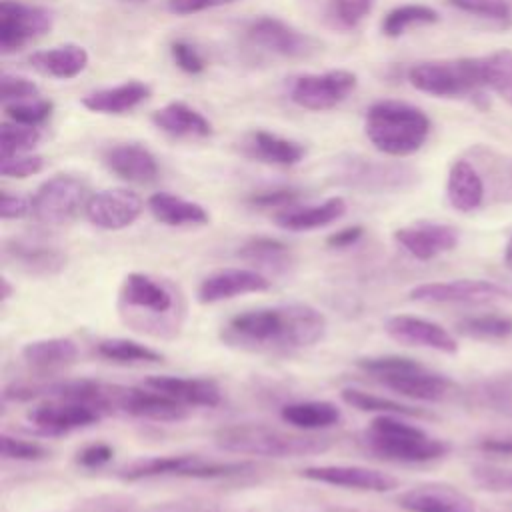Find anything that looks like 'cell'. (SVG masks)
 Segmentation results:
<instances>
[{"instance_id":"obj_53","label":"cell","mask_w":512,"mask_h":512,"mask_svg":"<svg viewBox=\"0 0 512 512\" xmlns=\"http://www.w3.org/2000/svg\"><path fill=\"white\" fill-rule=\"evenodd\" d=\"M238 0H168V10L176 16H188L196 12H204L210 8H220L234 4Z\"/></svg>"},{"instance_id":"obj_10","label":"cell","mask_w":512,"mask_h":512,"mask_svg":"<svg viewBox=\"0 0 512 512\" xmlns=\"http://www.w3.org/2000/svg\"><path fill=\"white\" fill-rule=\"evenodd\" d=\"M244 34L254 48L278 58H308L320 50V44L312 36L276 16L252 18Z\"/></svg>"},{"instance_id":"obj_46","label":"cell","mask_w":512,"mask_h":512,"mask_svg":"<svg viewBox=\"0 0 512 512\" xmlns=\"http://www.w3.org/2000/svg\"><path fill=\"white\" fill-rule=\"evenodd\" d=\"M2 444V458L4 460H16V462H38L48 456V448L42 446L40 442L32 440H22L10 434H2L0 438Z\"/></svg>"},{"instance_id":"obj_25","label":"cell","mask_w":512,"mask_h":512,"mask_svg":"<svg viewBox=\"0 0 512 512\" xmlns=\"http://www.w3.org/2000/svg\"><path fill=\"white\" fill-rule=\"evenodd\" d=\"M346 200L340 196L326 198L320 204H306V206H290L274 214V222L278 228L288 232H310L324 226L334 224L346 214Z\"/></svg>"},{"instance_id":"obj_18","label":"cell","mask_w":512,"mask_h":512,"mask_svg":"<svg viewBox=\"0 0 512 512\" xmlns=\"http://www.w3.org/2000/svg\"><path fill=\"white\" fill-rule=\"evenodd\" d=\"M384 332L406 346H418V348H428L436 350L442 354H456L458 352V340L456 336L444 328L442 324L422 318V316H412V314H394L386 318L384 322Z\"/></svg>"},{"instance_id":"obj_19","label":"cell","mask_w":512,"mask_h":512,"mask_svg":"<svg viewBox=\"0 0 512 512\" xmlns=\"http://www.w3.org/2000/svg\"><path fill=\"white\" fill-rule=\"evenodd\" d=\"M458 228L446 222L416 220L394 232V240L416 260L428 262L456 248Z\"/></svg>"},{"instance_id":"obj_32","label":"cell","mask_w":512,"mask_h":512,"mask_svg":"<svg viewBox=\"0 0 512 512\" xmlns=\"http://www.w3.org/2000/svg\"><path fill=\"white\" fill-rule=\"evenodd\" d=\"M148 210L166 226H204L210 222V214L202 204L170 192L152 194L148 198Z\"/></svg>"},{"instance_id":"obj_2","label":"cell","mask_w":512,"mask_h":512,"mask_svg":"<svg viewBox=\"0 0 512 512\" xmlns=\"http://www.w3.org/2000/svg\"><path fill=\"white\" fill-rule=\"evenodd\" d=\"M216 444L232 454L262 458H302L324 454L332 438L304 430H282L268 424H232L214 434Z\"/></svg>"},{"instance_id":"obj_51","label":"cell","mask_w":512,"mask_h":512,"mask_svg":"<svg viewBox=\"0 0 512 512\" xmlns=\"http://www.w3.org/2000/svg\"><path fill=\"white\" fill-rule=\"evenodd\" d=\"M114 456V448L106 442H92V444H86L78 454H76V462L82 466V468H88V470H94V468H102L106 466Z\"/></svg>"},{"instance_id":"obj_26","label":"cell","mask_w":512,"mask_h":512,"mask_svg":"<svg viewBox=\"0 0 512 512\" xmlns=\"http://www.w3.org/2000/svg\"><path fill=\"white\" fill-rule=\"evenodd\" d=\"M120 300L130 308L146 310L150 314H166L174 308L172 292L160 280L144 272H130L124 276Z\"/></svg>"},{"instance_id":"obj_58","label":"cell","mask_w":512,"mask_h":512,"mask_svg":"<svg viewBox=\"0 0 512 512\" xmlns=\"http://www.w3.org/2000/svg\"><path fill=\"white\" fill-rule=\"evenodd\" d=\"M122 2H128V4H142V2H146V0H122Z\"/></svg>"},{"instance_id":"obj_6","label":"cell","mask_w":512,"mask_h":512,"mask_svg":"<svg viewBox=\"0 0 512 512\" xmlns=\"http://www.w3.org/2000/svg\"><path fill=\"white\" fill-rule=\"evenodd\" d=\"M256 470L254 462L248 460H208L198 454H166L134 460L120 470V478L134 482L158 476L194 478V480H218L236 478Z\"/></svg>"},{"instance_id":"obj_29","label":"cell","mask_w":512,"mask_h":512,"mask_svg":"<svg viewBox=\"0 0 512 512\" xmlns=\"http://www.w3.org/2000/svg\"><path fill=\"white\" fill-rule=\"evenodd\" d=\"M150 86L140 80H128L118 86L100 88L82 98V106L98 114H126L150 96Z\"/></svg>"},{"instance_id":"obj_41","label":"cell","mask_w":512,"mask_h":512,"mask_svg":"<svg viewBox=\"0 0 512 512\" xmlns=\"http://www.w3.org/2000/svg\"><path fill=\"white\" fill-rule=\"evenodd\" d=\"M40 142L38 126H26L18 122H4L0 126V160L18 154H28Z\"/></svg>"},{"instance_id":"obj_16","label":"cell","mask_w":512,"mask_h":512,"mask_svg":"<svg viewBox=\"0 0 512 512\" xmlns=\"http://www.w3.org/2000/svg\"><path fill=\"white\" fill-rule=\"evenodd\" d=\"M144 202L130 188H106L88 196L84 214L90 224L102 230H122L142 214Z\"/></svg>"},{"instance_id":"obj_27","label":"cell","mask_w":512,"mask_h":512,"mask_svg":"<svg viewBox=\"0 0 512 512\" xmlns=\"http://www.w3.org/2000/svg\"><path fill=\"white\" fill-rule=\"evenodd\" d=\"M484 180L478 168L466 160L458 158L452 162L446 178V196L454 210L458 212H474L484 202Z\"/></svg>"},{"instance_id":"obj_13","label":"cell","mask_w":512,"mask_h":512,"mask_svg":"<svg viewBox=\"0 0 512 512\" xmlns=\"http://www.w3.org/2000/svg\"><path fill=\"white\" fill-rule=\"evenodd\" d=\"M54 26V12L18 0L0 2V52L12 54L38 40Z\"/></svg>"},{"instance_id":"obj_23","label":"cell","mask_w":512,"mask_h":512,"mask_svg":"<svg viewBox=\"0 0 512 512\" xmlns=\"http://www.w3.org/2000/svg\"><path fill=\"white\" fill-rule=\"evenodd\" d=\"M142 384L182 402L188 408L192 406L214 408L222 402V390L212 378L156 374V376H148Z\"/></svg>"},{"instance_id":"obj_39","label":"cell","mask_w":512,"mask_h":512,"mask_svg":"<svg viewBox=\"0 0 512 512\" xmlns=\"http://www.w3.org/2000/svg\"><path fill=\"white\" fill-rule=\"evenodd\" d=\"M480 58L484 88H490L512 106V50L502 48Z\"/></svg>"},{"instance_id":"obj_47","label":"cell","mask_w":512,"mask_h":512,"mask_svg":"<svg viewBox=\"0 0 512 512\" xmlns=\"http://www.w3.org/2000/svg\"><path fill=\"white\" fill-rule=\"evenodd\" d=\"M300 190L292 188V186H278V188H266V190H258L248 198V204L260 210H268V208H276L286 210L290 206L296 204V200L300 198Z\"/></svg>"},{"instance_id":"obj_30","label":"cell","mask_w":512,"mask_h":512,"mask_svg":"<svg viewBox=\"0 0 512 512\" xmlns=\"http://www.w3.org/2000/svg\"><path fill=\"white\" fill-rule=\"evenodd\" d=\"M244 152L250 158H256L266 164L294 166L304 158L306 148L300 142L278 136L274 132L254 130L244 140Z\"/></svg>"},{"instance_id":"obj_42","label":"cell","mask_w":512,"mask_h":512,"mask_svg":"<svg viewBox=\"0 0 512 512\" xmlns=\"http://www.w3.org/2000/svg\"><path fill=\"white\" fill-rule=\"evenodd\" d=\"M4 112L12 122L26 126H42L54 112V104L44 98H30L22 102L4 104Z\"/></svg>"},{"instance_id":"obj_3","label":"cell","mask_w":512,"mask_h":512,"mask_svg":"<svg viewBox=\"0 0 512 512\" xmlns=\"http://www.w3.org/2000/svg\"><path fill=\"white\" fill-rule=\"evenodd\" d=\"M432 130V122L424 110L400 100H378L364 116V134L370 144L394 158L418 152Z\"/></svg>"},{"instance_id":"obj_5","label":"cell","mask_w":512,"mask_h":512,"mask_svg":"<svg viewBox=\"0 0 512 512\" xmlns=\"http://www.w3.org/2000/svg\"><path fill=\"white\" fill-rule=\"evenodd\" d=\"M356 366L362 372L370 374L384 388L412 400L442 402L456 392V384L448 376L424 366L422 362L410 356H366L358 358Z\"/></svg>"},{"instance_id":"obj_7","label":"cell","mask_w":512,"mask_h":512,"mask_svg":"<svg viewBox=\"0 0 512 512\" xmlns=\"http://www.w3.org/2000/svg\"><path fill=\"white\" fill-rule=\"evenodd\" d=\"M408 82L436 98H462L484 88L482 58L426 60L408 68Z\"/></svg>"},{"instance_id":"obj_31","label":"cell","mask_w":512,"mask_h":512,"mask_svg":"<svg viewBox=\"0 0 512 512\" xmlns=\"http://www.w3.org/2000/svg\"><path fill=\"white\" fill-rule=\"evenodd\" d=\"M28 62L40 74L68 80L78 76L88 66V52L80 44H60L48 50L32 52Z\"/></svg>"},{"instance_id":"obj_38","label":"cell","mask_w":512,"mask_h":512,"mask_svg":"<svg viewBox=\"0 0 512 512\" xmlns=\"http://www.w3.org/2000/svg\"><path fill=\"white\" fill-rule=\"evenodd\" d=\"M340 398L344 400V404L360 410V412H372V414H396V416H410V418H428L430 414L424 412L422 408H414L408 404H402L398 400L380 396V394H372L360 388H344L340 392Z\"/></svg>"},{"instance_id":"obj_4","label":"cell","mask_w":512,"mask_h":512,"mask_svg":"<svg viewBox=\"0 0 512 512\" xmlns=\"http://www.w3.org/2000/svg\"><path fill=\"white\" fill-rule=\"evenodd\" d=\"M364 444L376 456L400 464H424L450 452V444L396 414H376L364 430Z\"/></svg>"},{"instance_id":"obj_49","label":"cell","mask_w":512,"mask_h":512,"mask_svg":"<svg viewBox=\"0 0 512 512\" xmlns=\"http://www.w3.org/2000/svg\"><path fill=\"white\" fill-rule=\"evenodd\" d=\"M44 168V158L40 154H18L0 160V174L4 178H28Z\"/></svg>"},{"instance_id":"obj_22","label":"cell","mask_w":512,"mask_h":512,"mask_svg":"<svg viewBox=\"0 0 512 512\" xmlns=\"http://www.w3.org/2000/svg\"><path fill=\"white\" fill-rule=\"evenodd\" d=\"M190 408L182 402L152 390L148 386L128 388L124 386L120 396V412L130 414L134 418L154 420V422H180L188 418Z\"/></svg>"},{"instance_id":"obj_28","label":"cell","mask_w":512,"mask_h":512,"mask_svg":"<svg viewBox=\"0 0 512 512\" xmlns=\"http://www.w3.org/2000/svg\"><path fill=\"white\" fill-rule=\"evenodd\" d=\"M152 122L158 130L174 138H206L214 132L212 122L202 112L180 100L158 108L152 114Z\"/></svg>"},{"instance_id":"obj_52","label":"cell","mask_w":512,"mask_h":512,"mask_svg":"<svg viewBox=\"0 0 512 512\" xmlns=\"http://www.w3.org/2000/svg\"><path fill=\"white\" fill-rule=\"evenodd\" d=\"M0 214L4 220H18L32 214V198H24L20 194L2 192L0 194Z\"/></svg>"},{"instance_id":"obj_35","label":"cell","mask_w":512,"mask_h":512,"mask_svg":"<svg viewBox=\"0 0 512 512\" xmlns=\"http://www.w3.org/2000/svg\"><path fill=\"white\" fill-rule=\"evenodd\" d=\"M238 256L242 260H246L248 264L258 266L256 270L268 268V270L280 272V270H286L292 262L288 244H284L282 240L272 238V236H254V238L246 240L238 248Z\"/></svg>"},{"instance_id":"obj_40","label":"cell","mask_w":512,"mask_h":512,"mask_svg":"<svg viewBox=\"0 0 512 512\" xmlns=\"http://www.w3.org/2000/svg\"><path fill=\"white\" fill-rule=\"evenodd\" d=\"M438 20H440L438 12L430 6H426V4H402V6L392 8L384 16V20L380 24V30L388 38H398L412 26L434 24Z\"/></svg>"},{"instance_id":"obj_1","label":"cell","mask_w":512,"mask_h":512,"mask_svg":"<svg viewBox=\"0 0 512 512\" xmlns=\"http://www.w3.org/2000/svg\"><path fill=\"white\" fill-rule=\"evenodd\" d=\"M326 316L306 302H288L244 310L226 320L220 338L238 348L284 352L308 348L326 334Z\"/></svg>"},{"instance_id":"obj_43","label":"cell","mask_w":512,"mask_h":512,"mask_svg":"<svg viewBox=\"0 0 512 512\" xmlns=\"http://www.w3.org/2000/svg\"><path fill=\"white\" fill-rule=\"evenodd\" d=\"M470 478L482 490L496 492V494H512V470L510 468L480 462L470 468Z\"/></svg>"},{"instance_id":"obj_17","label":"cell","mask_w":512,"mask_h":512,"mask_svg":"<svg viewBox=\"0 0 512 512\" xmlns=\"http://www.w3.org/2000/svg\"><path fill=\"white\" fill-rule=\"evenodd\" d=\"M270 278L256 268H220L204 276L196 288L200 304H216L244 294H258L270 290Z\"/></svg>"},{"instance_id":"obj_11","label":"cell","mask_w":512,"mask_h":512,"mask_svg":"<svg viewBox=\"0 0 512 512\" xmlns=\"http://www.w3.org/2000/svg\"><path fill=\"white\" fill-rule=\"evenodd\" d=\"M408 298L422 304H486L512 298V290L494 280L456 278L418 284L410 290Z\"/></svg>"},{"instance_id":"obj_50","label":"cell","mask_w":512,"mask_h":512,"mask_svg":"<svg viewBox=\"0 0 512 512\" xmlns=\"http://www.w3.org/2000/svg\"><path fill=\"white\" fill-rule=\"evenodd\" d=\"M170 56L176 66L188 74H200L206 68V60L198 52V48L186 40H174L170 44Z\"/></svg>"},{"instance_id":"obj_14","label":"cell","mask_w":512,"mask_h":512,"mask_svg":"<svg viewBox=\"0 0 512 512\" xmlns=\"http://www.w3.org/2000/svg\"><path fill=\"white\" fill-rule=\"evenodd\" d=\"M102 416L104 412H100L96 406L72 398H46L32 406L26 414L28 422L48 436H60L92 426Z\"/></svg>"},{"instance_id":"obj_45","label":"cell","mask_w":512,"mask_h":512,"mask_svg":"<svg viewBox=\"0 0 512 512\" xmlns=\"http://www.w3.org/2000/svg\"><path fill=\"white\" fill-rule=\"evenodd\" d=\"M374 0H330V16L344 30L356 28L372 10Z\"/></svg>"},{"instance_id":"obj_34","label":"cell","mask_w":512,"mask_h":512,"mask_svg":"<svg viewBox=\"0 0 512 512\" xmlns=\"http://www.w3.org/2000/svg\"><path fill=\"white\" fill-rule=\"evenodd\" d=\"M20 356L38 370H58L76 362L78 346L74 340L64 336L38 338L26 342L20 350Z\"/></svg>"},{"instance_id":"obj_54","label":"cell","mask_w":512,"mask_h":512,"mask_svg":"<svg viewBox=\"0 0 512 512\" xmlns=\"http://www.w3.org/2000/svg\"><path fill=\"white\" fill-rule=\"evenodd\" d=\"M362 236H364V226H360V224L346 226V228H340V230L332 232V234L326 238V246H328V248H350V246H354Z\"/></svg>"},{"instance_id":"obj_56","label":"cell","mask_w":512,"mask_h":512,"mask_svg":"<svg viewBox=\"0 0 512 512\" xmlns=\"http://www.w3.org/2000/svg\"><path fill=\"white\" fill-rule=\"evenodd\" d=\"M504 264H506V268L512 270V236L508 238L506 248H504Z\"/></svg>"},{"instance_id":"obj_55","label":"cell","mask_w":512,"mask_h":512,"mask_svg":"<svg viewBox=\"0 0 512 512\" xmlns=\"http://www.w3.org/2000/svg\"><path fill=\"white\" fill-rule=\"evenodd\" d=\"M478 450L496 456H512V434H494L478 442Z\"/></svg>"},{"instance_id":"obj_33","label":"cell","mask_w":512,"mask_h":512,"mask_svg":"<svg viewBox=\"0 0 512 512\" xmlns=\"http://www.w3.org/2000/svg\"><path fill=\"white\" fill-rule=\"evenodd\" d=\"M280 418L296 430L316 432L336 426L342 420V410L330 400H298L284 404Z\"/></svg>"},{"instance_id":"obj_48","label":"cell","mask_w":512,"mask_h":512,"mask_svg":"<svg viewBox=\"0 0 512 512\" xmlns=\"http://www.w3.org/2000/svg\"><path fill=\"white\" fill-rule=\"evenodd\" d=\"M38 92L40 90H38L36 82L26 76H16V74L4 72L0 78V98L4 104L38 98Z\"/></svg>"},{"instance_id":"obj_20","label":"cell","mask_w":512,"mask_h":512,"mask_svg":"<svg viewBox=\"0 0 512 512\" xmlns=\"http://www.w3.org/2000/svg\"><path fill=\"white\" fill-rule=\"evenodd\" d=\"M406 512H476L474 500L446 482H424L404 490L396 498Z\"/></svg>"},{"instance_id":"obj_36","label":"cell","mask_w":512,"mask_h":512,"mask_svg":"<svg viewBox=\"0 0 512 512\" xmlns=\"http://www.w3.org/2000/svg\"><path fill=\"white\" fill-rule=\"evenodd\" d=\"M96 354L114 364H156L164 354L132 338H104L96 344Z\"/></svg>"},{"instance_id":"obj_21","label":"cell","mask_w":512,"mask_h":512,"mask_svg":"<svg viewBox=\"0 0 512 512\" xmlns=\"http://www.w3.org/2000/svg\"><path fill=\"white\" fill-rule=\"evenodd\" d=\"M102 162L114 176L130 184H152L160 172L156 156L138 142H120L106 148Z\"/></svg>"},{"instance_id":"obj_9","label":"cell","mask_w":512,"mask_h":512,"mask_svg":"<svg viewBox=\"0 0 512 512\" xmlns=\"http://www.w3.org/2000/svg\"><path fill=\"white\" fill-rule=\"evenodd\" d=\"M86 200V184L78 176L56 174L34 192L32 216L46 226H62L86 206Z\"/></svg>"},{"instance_id":"obj_15","label":"cell","mask_w":512,"mask_h":512,"mask_svg":"<svg viewBox=\"0 0 512 512\" xmlns=\"http://www.w3.org/2000/svg\"><path fill=\"white\" fill-rule=\"evenodd\" d=\"M300 476L310 482H320L336 488L346 490H358V492H390L398 488V478L368 466L358 464H318V466H306L300 470Z\"/></svg>"},{"instance_id":"obj_37","label":"cell","mask_w":512,"mask_h":512,"mask_svg":"<svg viewBox=\"0 0 512 512\" xmlns=\"http://www.w3.org/2000/svg\"><path fill=\"white\" fill-rule=\"evenodd\" d=\"M456 332L482 342H500L512 336V316L504 312L474 314L458 320Z\"/></svg>"},{"instance_id":"obj_8","label":"cell","mask_w":512,"mask_h":512,"mask_svg":"<svg viewBox=\"0 0 512 512\" xmlns=\"http://www.w3.org/2000/svg\"><path fill=\"white\" fill-rule=\"evenodd\" d=\"M336 182L362 192H398L418 182V172L400 162H380L358 154L340 156L334 164Z\"/></svg>"},{"instance_id":"obj_44","label":"cell","mask_w":512,"mask_h":512,"mask_svg":"<svg viewBox=\"0 0 512 512\" xmlns=\"http://www.w3.org/2000/svg\"><path fill=\"white\" fill-rule=\"evenodd\" d=\"M446 2L460 12L488 18V20L506 22L512 18L510 0H446Z\"/></svg>"},{"instance_id":"obj_12","label":"cell","mask_w":512,"mask_h":512,"mask_svg":"<svg viewBox=\"0 0 512 512\" xmlns=\"http://www.w3.org/2000/svg\"><path fill=\"white\" fill-rule=\"evenodd\" d=\"M358 78L350 70H328L322 74H302L292 80L288 96L290 100L312 112L336 108L356 88Z\"/></svg>"},{"instance_id":"obj_57","label":"cell","mask_w":512,"mask_h":512,"mask_svg":"<svg viewBox=\"0 0 512 512\" xmlns=\"http://www.w3.org/2000/svg\"><path fill=\"white\" fill-rule=\"evenodd\" d=\"M2 302H6L10 296H12V286H10V282H8V278H2Z\"/></svg>"},{"instance_id":"obj_24","label":"cell","mask_w":512,"mask_h":512,"mask_svg":"<svg viewBox=\"0 0 512 512\" xmlns=\"http://www.w3.org/2000/svg\"><path fill=\"white\" fill-rule=\"evenodd\" d=\"M2 254H4V260L16 264L18 270L32 276H40V278L60 274L68 262V256L54 246L30 244L26 240H16V238L4 242Z\"/></svg>"}]
</instances>
